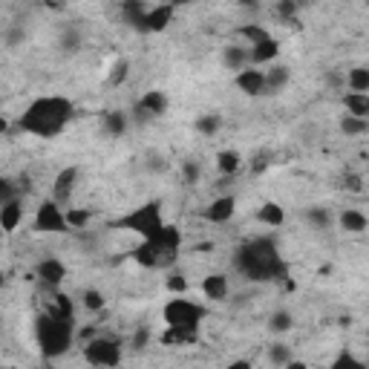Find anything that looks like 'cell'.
Masks as SVG:
<instances>
[{
	"label": "cell",
	"mask_w": 369,
	"mask_h": 369,
	"mask_svg": "<svg viewBox=\"0 0 369 369\" xmlns=\"http://www.w3.org/2000/svg\"><path fill=\"white\" fill-rule=\"evenodd\" d=\"M237 32H239V38L249 41V46H251V44H260V41H265V38H271L268 29H263V26H257V23H242Z\"/></svg>",
	"instance_id": "cell-36"
},
{
	"label": "cell",
	"mask_w": 369,
	"mask_h": 369,
	"mask_svg": "<svg viewBox=\"0 0 369 369\" xmlns=\"http://www.w3.org/2000/svg\"><path fill=\"white\" fill-rule=\"evenodd\" d=\"M170 6H184V4H194V0H168Z\"/></svg>",
	"instance_id": "cell-52"
},
{
	"label": "cell",
	"mask_w": 369,
	"mask_h": 369,
	"mask_svg": "<svg viewBox=\"0 0 369 369\" xmlns=\"http://www.w3.org/2000/svg\"><path fill=\"white\" fill-rule=\"evenodd\" d=\"M234 268L251 283H280L289 277V265L280 257L274 237H254L234 251Z\"/></svg>",
	"instance_id": "cell-1"
},
{
	"label": "cell",
	"mask_w": 369,
	"mask_h": 369,
	"mask_svg": "<svg viewBox=\"0 0 369 369\" xmlns=\"http://www.w3.org/2000/svg\"><path fill=\"white\" fill-rule=\"evenodd\" d=\"M23 213H26L23 196H15V199L4 202V205H0V231H4V234H15L20 228V223H23Z\"/></svg>",
	"instance_id": "cell-14"
},
{
	"label": "cell",
	"mask_w": 369,
	"mask_h": 369,
	"mask_svg": "<svg viewBox=\"0 0 369 369\" xmlns=\"http://www.w3.org/2000/svg\"><path fill=\"white\" fill-rule=\"evenodd\" d=\"M0 133H6V118L0 115Z\"/></svg>",
	"instance_id": "cell-53"
},
{
	"label": "cell",
	"mask_w": 369,
	"mask_h": 369,
	"mask_svg": "<svg viewBox=\"0 0 369 369\" xmlns=\"http://www.w3.org/2000/svg\"><path fill=\"white\" fill-rule=\"evenodd\" d=\"M4 286H6V274H4V271H0V289H4Z\"/></svg>",
	"instance_id": "cell-54"
},
{
	"label": "cell",
	"mask_w": 369,
	"mask_h": 369,
	"mask_svg": "<svg viewBox=\"0 0 369 369\" xmlns=\"http://www.w3.org/2000/svg\"><path fill=\"white\" fill-rule=\"evenodd\" d=\"M147 341H150V329H147V326H139V329L133 332V349H144Z\"/></svg>",
	"instance_id": "cell-47"
},
{
	"label": "cell",
	"mask_w": 369,
	"mask_h": 369,
	"mask_svg": "<svg viewBox=\"0 0 369 369\" xmlns=\"http://www.w3.org/2000/svg\"><path fill=\"white\" fill-rule=\"evenodd\" d=\"M147 170L150 173H165L168 170V159L162 153H147Z\"/></svg>",
	"instance_id": "cell-41"
},
{
	"label": "cell",
	"mask_w": 369,
	"mask_h": 369,
	"mask_svg": "<svg viewBox=\"0 0 369 369\" xmlns=\"http://www.w3.org/2000/svg\"><path fill=\"white\" fill-rule=\"evenodd\" d=\"M153 242V249L159 251V268H170L179 257V245H182V231L173 223H165L153 237H147Z\"/></svg>",
	"instance_id": "cell-7"
},
{
	"label": "cell",
	"mask_w": 369,
	"mask_h": 369,
	"mask_svg": "<svg viewBox=\"0 0 369 369\" xmlns=\"http://www.w3.org/2000/svg\"><path fill=\"white\" fill-rule=\"evenodd\" d=\"M15 182H18V191H20V194H29V191H32V176H29V173H20Z\"/></svg>",
	"instance_id": "cell-48"
},
{
	"label": "cell",
	"mask_w": 369,
	"mask_h": 369,
	"mask_svg": "<svg viewBox=\"0 0 369 369\" xmlns=\"http://www.w3.org/2000/svg\"><path fill=\"white\" fill-rule=\"evenodd\" d=\"M144 15H147L144 0H125V4H121V18H125V23L130 29H136V32H144Z\"/></svg>",
	"instance_id": "cell-22"
},
{
	"label": "cell",
	"mask_w": 369,
	"mask_h": 369,
	"mask_svg": "<svg viewBox=\"0 0 369 369\" xmlns=\"http://www.w3.org/2000/svg\"><path fill=\"white\" fill-rule=\"evenodd\" d=\"M294 355H292V346H286V344H271L268 349H265V361L271 363V366H289V361H292Z\"/></svg>",
	"instance_id": "cell-30"
},
{
	"label": "cell",
	"mask_w": 369,
	"mask_h": 369,
	"mask_svg": "<svg viewBox=\"0 0 369 369\" xmlns=\"http://www.w3.org/2000/svg\"><path fill=\"white\" fill-rule=\"evenodd\" d=\"M162 225H165V217H162V202L159 199H150V202L133 208L130 213H125V217L113 220L115 231H130V234H139L142 239L153 237Z\"/></svg>",
	"instance_id": "cell-5"
},
{
	"label": "cell",
	"mask_w": 369,
	"mask_h": 369,
	"mask_svg": "<svg viewBox=\"0 0 369 369\" xmlns=\"http://www.w3.org/2000/svg\"><path fill=\"white\" fill-rule=\"evenodd\" d=\"M0 329H4V315H0Z\"/></svg>",
	"instance_id": "cell-55"
},
{
	"label": "cell",
	"mask_w": 369,
	"mask_h": 369,
	"mask_svg": "<svg viewBox=\"0 0 369 369\" xmlns=\"http://www.w3.org/2000/svg\"><path fill=\"white\" fill-rule=\"evenodd\" d=\"M332 366H334V369H344V366H352V369H363V361H361V358H355V355H352L349 349H344L341 355L334 358V363H332Z\"/></svg>",
	"instance_id": "cell-40"
},
{
	"label": "cell",
	"mask_w": 369,
	"mask_h": 369,
	"mask_svg": "<svg viewBox=\"0 0 369 369\" xmlns=\"http://www.w3.org/2000/svg\"><path fill=\"white\" fill-rule=\"evenodd\" d=\"M326 87H332V89L346 87V73H341V70H329V73H326Z\"/></svg>",
	"instance_id": "cell-46"
},
{
	"label": "cell",
	"mask_w": 369,
	"mask_h": 369,
	"mask_svg": "<svg viewBox=\"0 0 369 369\" xmlns=\"http://www.w3.org/2000/svg\"><path fill=\"white\" fill-rule=\"evenodd\" d=\"M64 220L70 231H84L92 223V211L89 208H64Z\"/></svg>",
	"instance_id": "cell-27"
},
{
	"label": "cell",
	"mask_w": 369,
	"mask_h": 369,
	"mask_svg": "<svg viewBox=\"0 0 369 369\" xmlns=\"http://www.w3.org/2000/svg\"><path fill=\"white\" fill-rule=\"evenodd\" d=\"M23 41H26V29H23V26H12L9 32H6V46H9V49L20 46Z\"/></svg>",
	"instance_id": "cell-44"
},
{
	"label": "cell",
	"mask_w": 369,
	"mask_h": 369,
	"mask_svg": "<svg viewBox=\"0 0 369 369\" xmlns=\"http://www.w3.org/2000/svg\"><path fill=\"white\" fill-rule=\"evenodd\" d=\"M165 286H168L170 294H188V292H191V280H188V277H184L182 271H170L168 280H165Z\"/></svg>",
	"instance_id": "cell-37"
},
{
	"label": "cell",
	"mask_w": 369,
	"mask_h": 369,
	"mask_svg": "<svg viewBox=\"0 0 369 369\" xmlns=\"http://www.w3.org/2000/svg\"><path fill=\"white\" fill-rule=\"evenodd\" d=\"M127 125H130V118H127L125 110H107V113L101 115V130H104L107 136H113V139L125 136V133H127Z\"/></svg>",
	"instance_id": "cell-20"
},
{
	"label": "cell",
	"mask_w": 369,
	"mask_h": 369,
	"mask_svg": "<svg viewBox=\"0 0 369 369\" xmlns=\"http://www.w3.org/2000/svg\"><path fill=\"white\" fill-rule=\"evenodd\" d=\"M182 179H184V184H196V179H199V165H196V162H184V165H182Z\"/></svg>",
	"instance_id": "cell-45"
},
{
	"label": "cell",
	"mask_w": 369,
	"mask_h": 369,
	"mask_svg": "<svg viewBox=\"0 0 369 369\" xmlns=\"http://www.w3.org/2000/svg\"><path fill=\"white\" fill-rule=\"evenodd\" d=\"M265 81H263V96H277V92H283L286 84L292 81V70L286 64H274L268 70H263Z\"/></svg>",
	"instance_id": "cell-17"
},
{
	"label": "cell",
	"mask_w": 369,
	"mask_h": 369,
	"mask_svg": "<svg viewBox=\"0 0 369 369\" xmlns=\"http://www.w3.org/2000/svg\"><path fill=\"white\" fill-rule=\"evenodd\" d=\"M173 12H176V6H170V4H162V6L147 9V15H144V32H147V35L165 32V29L173 23Z\"/></svg>",
	"instance_id": "cell-15"
},
{
	"label": "cell",
	"mask_w": 369,
	"mask_h": 369,
	"mask_svg": "<svg viewBox=\"0 0 369 369\" xmlns=\"http://www.w3.org/2000/svg\"><path fill=\"white\" fill-rule=\"evenodd\" d=\"M130 257H133L139 265H144V268H159V251L153 249L150 239H142L136 249L130 251Z\"/></svg>",
	"instance_id": "cell-24"
},
{
	"label": "cell",
	"mask_w": 369,
	"mask_h": 369,
	"mask_svg": "<svg viewBox=\"0 0 369 369\" xmlns=\"http://www.w3.org/2000/svg\"><path fill=\"white\" fill-rule=\"evenodd\" d=\"M223 64L234 73H239L242 67H249V49L245 46H225L223 49Z\"/></svg>",
	"instance_id": "cell-26"
},
{
	"label": "cell",
	"mask_w": 369,
	"mask_h": 369,
	"mask_svg": "<svg viewBox=\"0 0 369 369\" xmlns=\"http://www.w3.org/2000/svg\"><path fill=\"white\" fill-rule=\"evenodd\" d=\"M168 110H170V99H168V92H162V89H147L144 96L136 101V107H133V113H136L139 121L162 118Z\"/></svg>",
	"instance_id": "cell-9"
},
{
	"label": "cell",
	"mask_w": 369,
	"mask_h": 369,
	"mask_svg": "<svg viewBox=\"0 0 369 369\" xmlns=\"http://www.w3.org/2000/svg\"><path fill=\"white\" fill-rule=\"evenodd\" d=\"M130 75V61L127 58H115V64L110 67V75H107V84L110 87H121Z\"/></svg>",
	"instance_id": "cell-33"
},
{
	"label": "cell",
	"mask_w": 369,
	"mask_h": 369,
	"mask_svg": "<svg viewBox=\"0 0 369 369\" xmlns=\"http://www.w3.org/2000/svg\"><path fill=\"white\" fill-rule=\"evenodd\" d=\"M337 228L346 231V234H363L369 228V220H366V213L358 211V208H344L341 213H337Z\"/></svg>",
	"instance_id": "cell-19"
},
{
	"label": "cell",
	"mask_w": 369,
	"mask_h": 369,
	"mask_svg": "<svg viewBox=\"0 0 369 369\" xmlns=\"http://www.w3.org/2000/svg\"><path fill=\"white\" fill-rule=\"evenodd\" d=\"M297 4H309V0H297Z\"/></svg>",
	"instance_id": "cell-56"
},
{
	"label": "cell",
	"mask_w": 369,
	"mask_h": 369,
	"mask_svg": "<svg viewBox=\"0 0 369 369\" xmlns=\"http://www.w3.org/2000/svg\"><path fill=\"white\" fill-rule=\"evenodd\" d=\"M344 188L349 194H363V176L361 173H346L344 176Z\"/></svg>",
	"instance_id": "cell-43"
},
{
	"label": "cell",
	"mask_w": 369,
	"mask_h": 369,
	"mask_svg": "<svg viewBox=\"0 0 369 369\" xmlns=\"http://www.w3.org/2000/svg\"><path fill=\"white\" fill-rule=\"evenodd\" d=\"M78 176H81L78 165H67V168L58 170V176L52 179V199H55L58 205H67V202H70V196L75 194Z\"/></svg>",
	"instance_id": "cell-10"
},
{
	"label": "cell",
	"mask_w": 369,
	"mask_h": 369,
	"mask_svg": "<svg viewBox=\"0 0 369 369\" xmlns=\"http://www.w3.org/2000/svg\"><path fill=\"white\" fill-rule=\"evenodd\" d=\"M297 0H280L277 4V18H283V20H294V12H297Z\"/></svg>",
	"instance_id": "cell-42"
},
{
	"label": "cell",
	"mask_w": 369,
	"mask_h": 369,
	"mask_svg": "<svg viewBox=\"0 0 369 369\" xmlns=\"http://www.w3.org/2000/svg\"><path fill=\"white\" fill-rule=\"evenodd\" d=\"M84 361L92 366H118L121 363V341L118 337H92V341L81 344Z\"/></svg>",
	"instance_id": "cell-6"
},
{
	"label": "cell",
	"mask_w": 369,
	"mask_h": 369,
	"mask_svg": "<svg viewBox=\"0 0 369 369\" xmlns=\"http://www.w3.org/2000/svg\"><path fill=\"white\" fill-rule=\"evenodd\" d=\"M35 231L41 234H70V225L64 220V205H58L55 199H46L35 211Z\"/></svg>",
	"instance_id": "cell-8"
},
{
	"label": "cell",
	"mask_w": 369,
	"mask_h": 369,
	"mask_svg": "<svg viewBox=\"0 0 369 369\" xmlns=\"http://www.w3.org/2000/svg\"><path fill=\"white\" fill-rule=\"evenodd\" d=\"M75 337H78V344H87V341H92V337H96V326H84V329H81Z\"/></svg>",
	"instance_id": "cell-49"
},
{
	"label": "cell",
	"mask_w": 369,
	"mask_h": 369,
	"mask_svg": "<svg viewBox=\"0 0 369 369\" xmlns=\"http://www.w3.org/2000/svg\"><path fill=\"white\" fill-rule=\"evenodd\" d=\"M277 55H280V44L274 38H265L260 44H251L249 46V67H265V64H274Z\"/></svg>",
	"instance_id": "cell-16"
},
{
	"label": "cell",
	"mask_w": 369,
	"mask_h": 369,
	"mask_svg": "<svg viewBox=\"0 0 369 369\" xmlns=\"http://www.w3.org/2000/svg\"><path fill=\"white\" fill-rule=\"evenodd\" d=\"M194 127H196V133L199 136H213V133H217L220 127H223V118L220 115H213V113H208V115H199L196 121H194Z\"/></svg>",
	"instance_id": "cell-34"
},
{
	"label": "cell",
	"mask_w": 369,
	"mask_h": 369,
	"mask_svg": "<svg viewBox=\"0 0 369 369\" xmlns=\"http://www.w3.org/2000/svg\"><path fill=\"white\" fill-rule=\"evenodd\" d=\"M217 170L223 176H237L242 170V153L239 150H220L217 153Z\"/></svg>",
	"instance_id": "cell-23"
},
{
	"label": "cell",
	"mask_w": 369,
	"mask_h": 369,
	"mask_svg": "<svg viewBox=\"0 0 369 369\" xmlns=\"http://www.w3.org/2000/svg\"><path fill=\"white\" fill-rule=\"evenodd\" d=\"M75 118V104L64 96H41L29 104L20 118H18V130L38 136V139H55L64 133V127Z\"/></svg>",
	"instance_id": "cell-2"
},
{
	"label": "cell",
	"mask_w": 369,
	"mask_h": 369,
	"mask_svg": "<svg viewBox=\"0 0 369 369\" xmlns=\"http://www.w3.org/2000/svg\"><path fill=\"white\" fill-rule=\"evenodd\" d=\"M35 277H38V280H41L46 289H58L61 283L67 280V265L61 263L58 257H46V260H41V263H38Z\"/></svg>",
	"instance_id": "cell-11"
},
{
	"label": "cell",
	"mask_w": 369,
	"mask_h": 369,
	"mask_svg": "<svg viewBox=\"0 0 369 369\" xmlns=\"http://www.w3.org/2000/svg\"><path fill=\"white\" fill-rule=\"evenodd\" d=\"M237 4H239V6H245V9H254V6L260 4V0H237Z\"/></svg>",
	"instance_id": "cell-50"
},
{
	"label": "cell",
	"mask_w": 369,
	"mask_h": 369,
	"mask_svg": "<svg viewBox=\"0 0 369 369\" xmlns=\"http://www.w3.org/2000/svg\"><path fill=\"white\" fill-rule=\"evenodd\" d=\"M0 234H4V231H0Z\"/></svg>",
	"instance_id": "cell-57"
},
{
	"label": "cell",
	"mask_w": 369,
	"mask_h": 369,
	"mask_svg": "<svg viewBox=\"0 0 369 369\" xmlns=\"http://www.w3.org/2000/svg\"><path fill=\"white\" fill-rule=\"evenodd\" d=\"M306 223H309L312 228H318V231H329L332 228V211L323 208V205H312L309 211H306Z\"/></svg>",
	"instance_id": "cell-28"
},
{
	"label": "cell",
	"mask_w": 369,
	"mask_h": 369,
	"mask_svg": "<svg viewBox=\"0 0 369 369\" xmlns=\"http://www.w3.org/2000/svg\"><path fill=\"white\" fill-rule=\"evenodd\" d=\"M81 303H84V309H87V312H101L104 306H107V300H104V294H101L99 289H84Z\"/></svg>",
	"instance_id": "cell-38"
},
{
	"label": "cell",
	"mask_w": 369,
	"mask_h": 369,
	"mask_svg": "<svg viewBox=\"0 0 369 369\" xmlns=\"http://www.w3.org/2000/svg\"><path fill=\"white\" fill-rule=\"evenodd\" d=\"M346 87L352 92H369V70L366 67H352L346 73Z\"/></svg>",
	"instance_id": "cell-32"
},
{
	"label": "cell",
	"mask_w": 369,
	"mask_h": 369,
	"mask_svg": "<svg viewBox=\"0 0 369 369\" xmlns=\"http://www.w3.org/2000/svg\"><path fill=\"white\" fill-rule=\"evenodd\" d=\"M344 107L349 115H358V118H366L369 115V92H346L344 96Z\"/></svg>",
	"instance_id": "cell-25"
},
{
	"label": "cell",
	"mask_w": 369,
	"mask_h": 369,
	"mask_svg": "<svg viewBox=\"0 0 369 369\" xmlns=\"http://www.w3.org/2000/svg\"><path fill=\"white\" fill-rule=\"evenodd\" d=\"M257 223L265 228H280L286 223V208L280 202H263L257 208Z\"/></svg>",
	"instance_id": "cell-21"
},
{
	"label": "cell",
	"mask_w": 369,
	"mask_h": 369,
	"mask_svg": "<svg viewBox=\"0 0 369 369\" xmlns=\"http://www.w3.org/2000/svg\"><path fill=\"white\" fill-rule=\"evenodd\" d=\"M234 213H237V199L231 194H223L205 208V220L213 225H225V223H231Z\"/></svg>",
	"instance_id": "cell-12"
},
{
	"label": "cell",
	"mask_w": 369,
	"mask_h": 369,
	"mask_svg": "<svg viewBox=\"0 0 369 369\" xmlns=\"http://www.w3.org/2000/svg\"><path fill=\"white\" fill-rule=\"evenodd\" d=\"M205 318H208V309L202 303L191 300L188 294H173V300H168L162 309V320L168 323V329H176L184 334H199V326Z\"/></svg>",
	"instance_id": "cell-4"
},
{
	"label": "cell",
	"mask_w": 369,
	"mask_h": 369,
	"mask_svg": "<svg viewBox=\"0 0 369 369\" xmlns=\"http://www.w3.org/2000/svg\"><path fill=\"white\" fill-rule=\"evenodd\" d=\"M35 337L44 358H61L75 341V320L49 309L35 320Z\"/></svg>",
	"instance_id": "cell-3"
},
{
	"label": "cell",
	"mask_w": 369,
	"mask_h": 369,
	"mask_svg": "<svg viewBox=\"0 0 369 369\" xmlns=\"http://www.w3.org/2000/svg\"><path fill=\"white\" fill-rule=\"evenodd\" d=\"M58 46H61V52H78L81 49V32L75 26H67L64 32H61V38H58Z\"/></svg>",
	"instance_id": "cell-35"
},
{
	"label": "cell",
	"mask_w": 369,
	"mask_h": 369,
	"mask_svg": "<svg viewBox=\"0 0 369 369\" xmlns=\"http://www.w3.org/2000/svg\"><path fill=\"white\" fill-rule=\"evenodd\" d=\"M337 127H341V133H344V136H349V139H352V136H363V133L369 130V121L346 113V115L341 118V125H337Z\"/></svg>",
	"instance_id": "cell-31"
},
{
	"label": "cell",
	"mask_w": 369,
	"mask_h": 369,
	"mask_svg": "<svg viewBox=\"0 0 369 369\" xmlns=\"http://www.w3.org/2000/svg\"><path fill=\"white\" fill-rule=\"evenodd\" d=\"M228 292H231V283H228V274H223V271H213V274H208L205 280H202V294H205V300L220 303V300L228 297Z\"/></svg>",
	"instance_id": "cell-18"
},
{
	"label": "cell",
	"mask_w": 369,
	"mask_h": 369,
	"mask_svg": "<svg viewBox=\"0 0 369 369\" xmlns=\"http://www.w3.org/2000/svg\"><path fill=\"white\" fill-rule=\"evenodd\" d=\"M231 369H249V361H237V363H231Z\"/></svg>",
	"instance_id": "cell-51"
},
{
	"label": "cell",
	"mask_w": 369,
	"mask_h": 369,
	"mask_svg": "<svg viewBox=\"0 0 369 369\" xmlns=\"http://www.w3.org/2000/svg\"><path fill=\"white\" fill-rule=\"evenodd\" d=\"M263 81H265V75H263V70L260 67H242L237 75H234V84H237V89L242 92V96H263Z\"/></svg>",
	"instance_id": "cell-13"
},
{
	"label": "cell",
	"mask_w": 369,
	"mask_h": 369,
	"mask_svg": "<svg viewBox=\"0 0 369 369\" xmlns=\"http://www.w3.org/2000/svg\"><path fill=\"white\" fill-rule=\"evenodd\" d=\"M15 196H23V194L18 191V182H15L12 176H0V205L9 202V199H15Z\"/></svg>",
	"instance_id": "cell-39"
},
{
	"label": "cell",
	"mask_w": 369,
	"mask_h": 369,
	"mask_svg": "<svg viewBox=\"0 0 369 369\" xmlns=\"http://www.w3.org/2000/svg\"><path fill=\"white\" fill-rule=\"evenodd\" d=\"M268 329H271L274 334H286V332H292V329H294V315L286 312V309L271 312V318H268Z\"/></svg>",
	"instance_id": "cell-29"
}]
</instances>
